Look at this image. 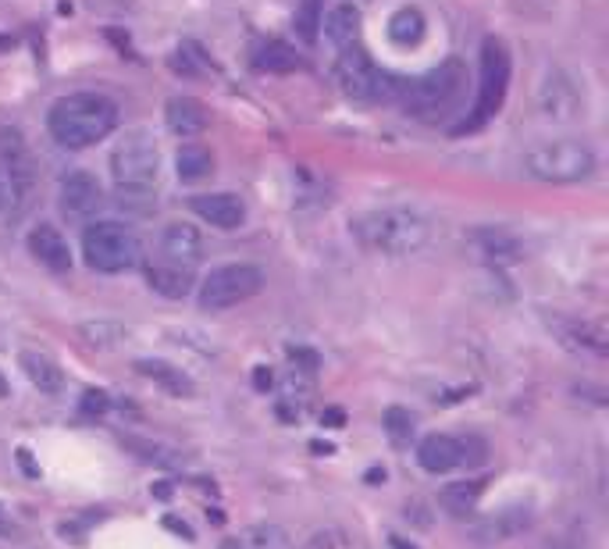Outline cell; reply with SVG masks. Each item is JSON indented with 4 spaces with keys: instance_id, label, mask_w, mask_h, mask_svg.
I'll use <instances>...</instances> for the list:
<instances>
[{
    "instance_id": "cell-1",
    "label": "cell",
    "mask_w": 609,
    "mask_h": 549,
    "mask_svg": "<svg viewBox=\"0 0 609 549\" xmlns=\"http://www.w3.org/2000/svg\"><path fill=\"white\" fill-rule=\"evenodd\" d=\"M118 125V104L104 93H68L47 115V129L57 147L86 150L97 147Z\"/></svg>"
},
{
    "instance_id": "cell-2",
    "label": "cell",
    "mask_w": 609,
    "mask_h": 549,
    "mask_svg": "<svg viewBox=\"0 0 609 549\" xmlns=\"http://www.w3.org/2000/svg\"><path fill=\"white\" fill-rule=\"evenodd\" d=\"M353 239L364 250L385 257L417 254L431 239V225L417 211L406 207H382V211H367L353 222Z\"/></svg>"
},
{
    "instance_id": "cell-3",
    "label": "cell",
    "mask_w": 609,
    "mask_h": 549,
    "mask_svg": "<svg viewBox=\"0 0 609 549\" xmlns=\"http://www.w3.org/2000/svg\"><path fill=\"white\" fill-rule=\"evenodd\" d=\"M111 175L122 200L154 197L157 175H161V150H157L154 136L143 129L122 136L111 154Z\"/></svg>"
},
{
    "instance_id": "cell-4",
    "label": "cell",
    "mask_w": 609,
    "mask_h": 549,
    "mask_svg": "<svg viewBox=\"0 0 609 549\" xmlns=\"http://www.w3.org/2000/svg\"><path fill=\"white\" fill-rule=\"evenodd\" d=\"M524 172L549 186H570L595 172V150L581 140H542L524 154Z\"/></svg>"
},
{
    "instance_id": "cell-5",
    "label": "cell",
    "mask_w": 609,
    "mask_h": 549,
    "mask_svg": "<svg viewBox=\"0 0 609 549\" xmlns=\"http://www.w3.org/2000/svg\"><path fill=\"white\" fill-rule=\"evenodd\" d=\"M463 79H467L463 65L449 58V61H442L439 68H431V72L417 75L414 82H399V100H403V111H406V115H414V118L442 115V111H449V107L460 100Z\"/></svg>"
},
{
    "instance_id": "cell-6",
    "label": "cell",
    "mask_w": 609,
    "mask_h": 549,
    "mask_svg": "<svg viewBox=\"0 0 609 549\" xmlns=\"http://www.w3.org/2000/svg\"><path fill=\"white\" fill-rule=\"evenodd\" d=\"M82 257L100 275H118L139 261V239L122 222H97L82 232Z\"/></svg>"
},
{
    "instance_id": "cell-7",
    "label": "cell",
    "mask_w": 609,
    "mask_h": 549,
    "mask_svg": "<svg viewBox=\"0 0 609 549\" xmlns=\"http://www.w3.org/2000/svg\"><path fill=\"white\" fill-rule=\"evenodd\" d=\"M506 90H510V50H506L503 40H485L481 47V86H478V104H474V115L463 125H456V136L463 132H474L488 122V118L499 115V107L506 100Z\"/></svg>"
},
{
    "instance_id": "cell-8",
    "label": "cell",
    "mask_w": 609,
    "mask_h": 549,
    "mask_svg": "<svg viewBox=\"0 0 609 549\" xmlns=\"http://www.w3.org/2000/svg\"><path fill=\"white\" fill-rule=\"evenodd\" d=\"M335 82H339V90L346 93V97L360 100V104L399 97V82L392 79L389 72H382V68L374 65L360 47L342 50L339 65H335Z\"/></svg>"
},
{
    "instance_id": "cell-9",
    "label": "cell",
    "mask_w": 609,
    "mask_h": 549,
    "mask_svg": "<svg viewBox=\"0 0 609 549\" xmlns=\"http://www.w3.org/2000/svg\"><path fill=\"white\" fill-rule=\"evenodd\" d=\"M264 289V271L257 264H225L214 268L200 286V307L203 311H228Z\"/></svg>"
},
{
    "instance_id": "cell-10",
    "label": "cell",
    "mask_w": 609,
    "mask_h": 549,
    "mask_svg": "<svg viewBox=\"0 0 609 549\" xmlns=\"http://www.w3.org/2000/svg\"><path fill=\"white\" fill-rule=\"evenodd\" d=\"M100 204H104V193L90 172H72L61 179V211L68 218H93Z\"/></svg>"
},
{
    "instance_id": "cell-11",
    "label": "cell",
    "mask_w": 609,
    "mask_h": 549,
    "mask_svg": "<svg viewBox=\"0 0 609 549\" xmlns=\"http://www.w3.org/2000/svg\"><path fill=\"white\" fill-rule=\"evenodd\" d=\"M189 207H193V214L200 222L214 225V229H221V232H232L246 222L243 200L232 197V193H203V197H193Z\"/></svg>"
},
{
    "instance_id": "cell-12",
    "label": "cell",
    "mask_w": 609,
    "mask_h": 549,
    "mask_svg": "<svg viewBox=\"0 0 609 549\" xmlns=\"http://www.w3.org/2000/svg\"><path fill=\"white\" fill-rule=\"evenodd\" d=\"M0 172L11 179L18 197L33 182V154H29V147H25V140L15 129H0Z\"/></svg>"
},
{
    "instance_id": "cell-13",
    "label": "cell",
    "mask_w": 609,
    "mask_h": 549,
    "mask_svg": "<svg viewBox=\"0 0 609 549\" xmlns=\"http://www.w3.org/2000/svg\"><path fill=\"white\" fill-rule=\"evenodd\" d=\"M556 336H560L563 346H570L574 353H581V357H595V361H602L609 353V336L606 328L595 325V321H556Z\"/></svg>"
},
{
    "instance_id": "cell-14",
    "label": "cell",
    "mask_w": 609,
    "mask_h": 549,
    "mask_svg": "<svg viewBox=\"0 0 609 549\" xmlns=\"http://www.w3.org/2000/svg\"><path fill=\"white\" fill-rule=\"evenodd\" d=\"M29 250H33L36 261H40L47 271H54V275H68V271H72L68 239L61 236L54 225H36V229L29 232Z\"/></svg>"
},
{
    "instance_id": "cell-15",
    "label": "cell",
    "mask_w": 609,
    "mask_h": 549,
    "mask_svg": "<svg viewBox=\"0 0 609 549\" xmlns=\"http://www.w3.org/2000/svg\"><path fill=\"white\" fill-rule=\"evenodd\" d=\"M203 257V239L193 225H168L161 236V261H171V264H182V268H196Z\"/></svg>"
},
{
    "instance_id": "cell-16",
    "label": "cell",
    "mask_w": 609,
    "mask_h": 549,
    "mask_svg": "<svg viewBox=\"0 0 609 549\" xmlns=\"http://www.w3.org/2000/svg\"><path fill=\"white\" fill-rule=\"evenodd\" d=\"M542 111L553 118H574L581 111V90L563 72H549L542 86Z\"/></svg>"
},
{
    "instance_id": "cell-17",
    "label": "cell",
    "mask_w": 609,
    "mask_h": 549,
    "mask_svg": "<svg viewBox=\"0 0 609 549\" xmlns=\"http://www.w3.org/2000/svg\"><path fill=\"white\" fill-rule=\"evenodd\" d=\"M417 464L428 475H446V471L460 468V439L453 435H428L417 443Z\"/></svg>"
},
{
    "instance_id": "cell-18",
    "label": "cell",
    "mask_w": 609,
    "mask_h": 549,
    "mask_svg": "<svg viewBox=\"0 0 609 549\" xmlns=\"http://www.w3.org/2000/svg\"><path fill=\"white\" fill-rule=\"evenodd\" d=\"M147 282L154 293L168 296V300H182V296L193 293V268H182V264L157 257L154 264H147Z\"/></svg>"
},
{
    "instance_id": "cell-19",
    "label": "cell",
    "mask_w": 609,
    "mask_h": 549,
    "mask_svg": "<svg viewBox=\"0 0 609 549\" xmlns=\"http://www.w3.org/2000/svg\"><path fill=\"white\" fill-rule=\"evenodd\" d=\"M164 122L175 136L189 140V136H200L207 129V111H203L200 100L193 97H171L168 107H164Z\"/></svg>"
},
{
    "instance_id": "cell-20",
    "label": "cell",
    "mask_w": 609,
    "mask_h": 549,
    "mask_svg": "<svg viewBox=\"0 0 609 549\" xmlns=\"http://www.w3.org/2000/svg\"><path fill=\"white\" fill-rule=\"evenodd\" d=\"M18 364H22L25 378L33 382L40 393L47 396H57L61 389H65V371L57 368L54 361H50L47 353H36V350H25L22 357H18Z\"/></svg>"
},
{
    "instance_id": "cell-21",
    "label": "cell",
    "mask_w": 609,
    "mask_h": 549,
    "mask_svg": "<svg viewBox=\"0 0 609 549\" xmlns=\"http://www.w3.org/2000/svg\"><path fill=\"white\" fill-rule=\"evenodd\" d=\"M321 25H325L328 40H332L339 50L357 47V40H360V11L353 8V4H339V8H332V11H328V18H321Z\"/></svg>"
},
{
    "instance_id": "cell-22",
    "label": "cell",
    "mask_w": 609,
    "mask_h": 549,
    "mask_svg": "<svg viewBox=\"0 0 609 549\" xmlns=\"http://www.w3.org/2000/svg\"><path fill=\"white\" fill-rule=\"evenodd\" d=\"M481 492H485V482H481V478H463V482H449L446 489L439 492V503L449 510V514L463 517L478 507Z\"/></svg>"
},
{
    "instance_id": "cell-23",
    "label": "cell",
    "mask_w": 609,
    "mask_h": 549,
    "mask_svg": "<svg viewBox=\"0 0 609 549\" xmlns=\"http://www.w3.org/2000/svg\"><path fill=\"white\" fill-rule=\"evenodd\" d=\"M136 371H139V375H147L154 386L164 389V393L193 396V382H189L179 368H171V364H164V361H136Z\"/></svg>"
},
{
    "instance_id": "cell-24",
    "label": "cell",
    "mask_w": 609,
    "mask_h": 549,
    "mask_svg": "<svg viewBox=\"0 0 609 549\" xmlns=\"http://www.w3.org/2000/svg\"><path fill=\"white\" fill-rule=\"evenodd\" d=\"M253 61H257V68H264V72H275V75H285V72H296V68H303L300 54H296V50L289 47V43H282V40L264 43Z\"/></svg>"
},
{
    "instance_id": "cell-25",
    "label": "cell",
    "mask_w": 609,
    "mask_h": 549,
    "mask_svg": "<svg viewBox=\"0 0 609 549\" xmlns=\"http://www.w3.org/2000/svg\"><path fill=\"white\" fill-rule=\"evenodd\" d=\"M214 168V157L207 147H196V143H189V147L179 150V157H175V172H179L182 182H200L207 179Z\"/></svg>"
},
{
    "instance_id": "cell-26",
    "label": "cell",
    "mask_w": 609,
    "mask_h": 549,
    "mask_svg": "<svg viewBox=\"0 0 609 549\" xmlns=\"http://www.w3.org/2000/svg\"><path fill=\"white\" fill-rule=\"evenodd\" d=\"M424 29H428V22H424V15L417 8H399L396 15H392V22H389V36L399 43V47L421 43Z\"/></svg>"
},
{
    "instance_id": "cell-27",
    "label": "cell",
    "mask_w": 609,
    "mask_h": 549,
    "mask_svg": "<svg viewBox=\"0 0 609 549\" xmlns=\"http://www.w3.org/2000/svg\"><path fill=\"white\" fill-rule=\"evenodd\" d=\"M239 549H293L289 535L275 525H253L243 539H236Z\"/></svg>"
},
{
    "instance_id": "cell-28",
    "label": "cell",
    "mask_w": 609,
    "mask_h": 549,
    "mask_svg": "<svg viewBox=\"0 0 609 549\" xmlns=\"http://www.w3.org/2000/svg\"><path fill=\"white\" fill-rule=\"evenodd\" d=\"M385 432L396 446L410 443V435H414V418H410V410L403 407H389L385 410Z\"/></svg>"
},
{
    "instance_id": "cell-29",
    "label": "cell",
    "mask_w": 609,
    "mask_h": 549,
    "mask_svg": "<svg viewBox=\"0 0 609 549\" xmlns=\"http://www.w3.org/2000/svg\"><path fill=\"white\" fill-rule=\"evenodd\" d=\"M321 0H303L300 11H296V29H300L303 43L317 40V29H321Z\"/></svg>"
},
{
    "instance_id": "cell-30",
    "label": "cell",
    "mask_w": 609,
    "mask_h": 549,
    "mask_svg": "<svg viewBox=\"0 0 609 549\" xmlns=\"http://www.w3.org/2000/svg\"><path fill=\"white\" fill-rule=\"evenodd\" d=\"M79 410L86 414V418H104V414H107V396L100 393V389H90V393L82 396Z\"/></svg>"
},
{
    "instance_id": "cell-31",
    "label": "cell",
    "mask_w": 609,
    "mask_h": 549,
    "mask_svg": "<svg viewBox=\"0 0 609 549\" xmlns=\"http://www.w3.org/2000/svg\"><path fill=\"white\" fill-rule=\"evenodd\" d=\"M18 200V189L11 186V179L4 172H0V211H8L11 204Z\"/></svg>"
},
{
    "instance_id": "cell-32",
    "label": "cell",
    "mask_w": 609,
    "mask_h": 549,
    "mask_svg": "<svg viewBox=\"0 0 609 549\" xmlns=\"http://www.w3.org/2000/svg\"><path fill=\"white\" fill-rule=\"evenodd\" d=\"M253 382H257L260 393H268V389H271V371L268 368H257V371H253Z\"/></svg>"
},
{
    "instance_id": "cell-33",
    "label": "cell",
    "mask_w": 609,
    "mask_h": 549,
    "mask_svg": "<svg viewBox=\"0 0 609 549\" xmlns=\"http://www.w3.org/2000/svg\"><path fill=\"white\" fill-rule=\"evenodd\" d=\"M307 549H332V542H328V535H314Z\"/></svg>"
},
{
    "instance_id": "cell-34",
    "label": "cell",
    "mask_w": 609,
    "mask_h": 549,
    "mask_svg": "<svg viewBox=\"0 0 609 549\" xmlns=\"http://www.w3.org/2000/svg\"><path fill=\"white\" fill-rule=\"evenodd\" d=\"M389 549H417V546H414V542L399 539V535H392V539H389Z\"/></svg>"
},
{
    "instance_id": "cell-35",
    "label": "cell",
    "mask_w": 609,
    "mask_h": 549,
    "mask_svg": "<svg viewBox=\"0 0 609 549\" xmlns=\"http://www.w3.org/2000/svg\"><path fill=\"white\" fill-rule=\"evenodd\" d=\"M545 549H577V546H570V542H553V546H545Z\"/></svg>"
}]
</instances>
